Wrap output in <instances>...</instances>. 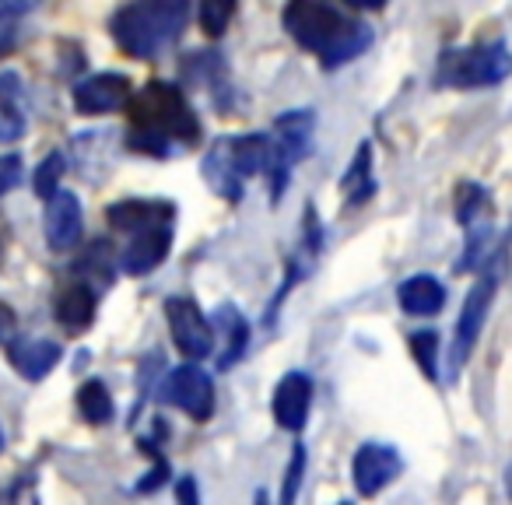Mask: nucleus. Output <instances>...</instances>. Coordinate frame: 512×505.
Instances as JSON below:
<instances>
[{
    "mask_svg": "<svg viewBox=\"0 0 512 505\" xmlns=\"http://www.w3.org/2000/svg\"><path fill=\"white\" fill-rule=\"evenodd\" d=\"M281 22L295 43L316 53L327 67L348 64L372 43V32L365 25L348 22L341 11L327 8L323 0H288Z\"/></svg>",
    "mask_w": 512,
    "mask_h": 505,
    "instance_id": "nucleus-1",
    "label": "nucleus"
},
{
    "mask_svg": "<svg viewBox=\"0 0 512 505\" xmlns=\"http://www.w3.org/2000/svg\"><path fill=\"white\" fill-rule=\"evenodd\" d=\"M190 0H134L113 18V39L127 57L151 60L183 32Z\"/></svg>",
    "mask_w": 512,
    "mask_h": 505,
    "instance_id": "nucleus-2",
    "label": "nucleus"
},
{
    "mask_svg": "<svg viewBox=\"0 0 512 505\" xmlns=\"http://www.w3.org/2000/svg\"><path fill=\"white\" fill-rule=\"evenodd\" d=\"M134 120L137 127L155 130L162 137H176V141H193L200 134V123L193 116L190 102L183 99V92L165 81H151L141 95L134 99Z\"/></svg>",
    "mask_w": 512,
    "mask_h": 505,
    "instance_id": "nucleus-3",
    "label": "nucleus"
},
{
    "mask_svg": "<svg viewBox=\"0 0 512 505\" xmlns=\"http://www.w3.org/2000/svg\"><path fill=\"white\" fill-rule=\"evenodd\" d=\"M512 74V53L505 43H484L474 50L446 53L439 64V85L453 88H481L498 85Z\"/></svg>",
    "mask_w": 512,
    "mask_h": 505,
    "instance_id": "nucleus-4",
    "label": "nucleus"
},
{
    "mask_svg": "<svg viewBox=\"0 0 512 505\" xmlns=\"http://www.w3.org/2000/svg\"><path fill=\"white\" fill-rule=\"evenodd\" d=\"M498 292V278L495 274H481L470 295L463 299V309H460V320H456V334H453V351H449V365H453V376L460 372V365L474 355V344L484 330V320H488V309H491V299Z\"/></svg>",
    "mask_w": 512,
    "mask_h": 505,
    "instance_id": "nucleus-5",
    "label": "nucleus"
},
{
    "mask_svg": "<svg viewBox=\"0 0 512 505\" xmlns=\"http://www.w3.org/2000/svg\"><path fill=\"white\" fill-rule=\"evenodd\" d=\"M313 127L316 116L309 109H295L278 120V141H274V193L288 183V165L299 162L313 148Z\"/></svg>",
    "mask_w": 512,
    "mask_h": 505,
    "instance_id": "nucleus-6",
    "label": "nucleus"
},
{
    "mask_svg": "<svg viewBox=\"0 0 512 505\" xmlns=\"http://www.w3.org/2000/svg\"><path fill=\"white\" fill-rule=\"evenodd\" d=\"M165 316H169V330L176 348L190 362H204L214 351V334H211V323L200 316V309L190 299H169L165 302Z\"/></svg>",
    "mask_w": 512,
    "mask_h": 505,
    "instance_id": "nucleus-7",
    "label": "nucleus"
},
{
    "mask_svg": "<svg viewBox=\"0 0 512 505\" xmlns=\"http://www.w3.org/2000/svg\"><path fill=\"white\" fill-rule=\"evenodd\" d=\"M165 400L179 407L183 414L197 421H207L214 414V383L200 365H179L169 379H165Z\"/></svg>",
    "mask_w": 512,
    "mask_h": 505,
    "instance_id": "nucleus-8",
    "label": "nucleus"
},
{
    "mask_svg": "<svg viewBox=\"0 0 512 505\" xmlns=\"http://www.w3.org/2000/svg\"><path fill=\"white\" fill-rule=\"evenodd\" d=\"M400 467H404V460H400V453L393 446H386V442H365L355 453V463H351L358 495H379L400 474Z\"/></svg>",
    "mask_w": 512,
    "mask_h": 505,
    "instance_id": "nucleus-9",
    "label": "nucleus"
},
{
    "mask_svg": "<svg viewBox=\"0 0 512 505\" xmlns=\"http://www.w3.org/2000/svg\"><path fill=\"white\" fill-rule=\"evenodd\" d=\"M130 102V78L127 74H95L74 85V106L85 116L116 113Z\"/></svg>",
    "mask_w": 512,
    "mask_h": 505,
    "instance_id": "nucleus-10",
    "label": "nucleus"
},
{
    "mask_svg": "<svg viewBox=\"0 0 512 505\" xmlns=\"http://www.w3.org/2000/svg\"><path fill=\"white\" fill-rule=\"evenodd\" d=\"M309 407H313V379L302 376V372H288L285 379L274 390V418L288 432H302L309 418Z\"/></svg>",
    "mask_w": 512,
    "mask_h": 505,
    "instance_id": "nucleus-11",
    "label": "nucleus"
},
{
    "mask_svg": "<svg viewBox=\"0 0 512 505\" xmlns=\"http://www.w3.org/2000/svg\"><path fill=\"white\" fill-rule=\"evenodd\" d=\"M81 204L74 193L57 190L46 204V242H50L57 253L74 249L81 242Z\"/></svg>",
    "mask_w": 512,
    "mask_h": 505,
    "instance_id": "nucleus-12",
    "label": "nucleus"
},
{
    "mask_svg": "<svg viewBox=\"0 0 512 505\" xmlns=\"http://www.w3.org/2000/svg\"><path fill=\"white\" fill-rule=\"evenodd\" d=\"M106 218H109V225H113V228L134 235V232H144V228L172 225V218H176V207H172L169 200H123V204L109 207Z\"/></svg>",
    "mask_w": 512,
    "mask_h": 505,
    "instance_id": "nucleus-13",
    "label": "nucleus"
},
{
    "mask_svg": "<svg viewBox=\"0 0 512 505\" xmlns=\"http://www.w3.org/2000/svg\"><path fill=\"white\" fill-rule=\"evenodd\" d=\"M60 344L57 341H46V337H18V341H8V358L11 365L18 369V376L32 379H46L53 372V365L60 362Z\"/></svg>",
    "mask_w": 512,
    "mask_h": 505,
    "instance_id": "nucleus-14",
    "label": "nucleus"
},
{
    "mask_svg": "<svg viewBox=\"0 0 512 505\" xmlns=\"http://www.w3.org/2000/svg\"><path fill=\"white\" fill-rule=\"evenodd\" d=\"M169 242H172V225L134 232V235H130V246L123 249V257H120L123 271H127V274L155 271V267L165 260V253H169Z\"/></svg>",
    "mask_w": 512,
    "mask_h": 505,
    "instance_id": "nucleus-15",
    "label": "nucleus"
},
{
    "mask_svg": "<svg viewBox=\"0 0 512 505\" xmlns=\"http://www.w3.org/2000/svg\"><path fill=\"white\" fill-rule=\"evenodd\" d=\"M225 148L228 165L235 169V176H256V172H271L274 169V141L264 134H246L235 137V141L221 144Z\"/></svg>",
    "mask_w": 512,
    "mask_h": 505,
    "instance_id": "nucleus-16",
    "label": "nucleus"
},
{
    "mask_svg": "<svg viewBox=\"0 0 512 505\" xmlns=\"http://www.w3.org/2000/svg\"><path fill=\"white\" fill-rule=\"evenodd\" d=\"M397 299L407 316H435L446 306V288H442V281L432 278V274H414V278H407L404 285H400Z\"/></svg>",
    "mask_w": 512,
    "mask_h": 505,
    "instance_id": "nucleus-17",
    "label": "nucleus"
},
{
    "mask_svg": "<svg viewBox=\"0 0 512 505\" xmlns=\"http://www.w3.org/2000/svg\"><path fill=\"white\" fill-rule=\"evenodd\" d=\"M57 323L60 327H67L71 334H78V330H85L88 323L95 320V295L88 285H67L64 292L57 295Z\"/></svg>",
    "mask_w": 512,
    "mask_h": 505,
    "instance_id": "nucleus-18",
    "label": "nucleus"
},
{
    "mask_svg": "<svg viewBox=\"0 0 512 505\" xmlns=\"http://www.w3.org/2000/svg\"><path fill=\"white\" fill-rule=\"evenodd\" d=\"M372 144H362L355 155V162H351L348 176L341 179V190L348 193L351 204H365V200L372 197Z\"/></svg>",
    "mask_w": 512,
    "mask_h": 505,
    "instance_id": "nucleus-19",
    "label": "nucleus"
},
{
    "mask_svg": "<svg viewBox=\"0 0 512 505\" xmlns=\"http://www.w3.org/2000/svg\"><path fill=\"white\" fill-rule=\"evenodd\" d=\"M78 407L92 425H106V421H113V397H109V390H106L102 379H88V383L81 386Z\"/></svg>",
    "mask_w": 512,
    "mask_h": 505,
    "instance_id": "nucleus-20",
    "label": "nucleus"
},
{
    "mask_svg": "<svg viewBox=\"0 0 512 505\" xmlns=\"http://www.w3.org/2000/svg\"><path fill=\"white\" fill-rule=\"evenodd\" d=\"M218 327L228 334V341H232V348L221 355V369H228V365L239 358V351H242V344H246V337H249V327H246V320L239 316V309L235 306H221L218 309Z\"/></svg>",
    "mask_w": 512,
    "mask_h": 505,
    "instance_id": "nucleus-21",
    "label": "nucleus"
},
{
    "mask_svg": "<svg viewBox=\"0 0 512 505\" xmlns=\"http://www.w3.org/2000/svg\"><path fill=\"white\" fill-rule=\"evenodd\" d=\"M235 15V0H200V29L207 36H221Z\"/></svg>",
    "mask_w": 512,
    "mask_h": 505,
    "instance_id": "nucleus-22",
    "label": "nucleus"
},
{
    "mask_svg": "<svg viewBox=\"0 0 512 505\" xmlns=\"http://www.w3.org/2000/svg\"><path fill=\"white\" fill-rule=\"evenodd\" d=\"M60 176H64V155L60 151H53V155H46L43 162H39L36 169V193L43 200H50L53 193L60 190Z\"/></svg>",
    "mask_w": 512,
    "mask_h": 505,
    "instance_id": "nucleus-23",
    "label": "nucleus"
},
{
    "mask_svg": "<svg viewBox=\"0 0 512 505\" xmlns=\"http://www.w3.org/2000/svg\"><path fill=\"white\" fill-rule=\"evenodd\" d=\"M411 351H414V358H418L421 369H425V376L435 379V351H439V334H435V330L411 334Z\"/></svg>",
    "mask_w": 512,
    "mask_h": 505,
    "instance_id": "nucleus-24",
    "label": "nucleus"
},
{
    "mask_svg": "<svg viewBox=\"0 0 512 505\" xmlns=\"http://www.w3.org/2000/svg\"><path fill=\"white\" fill-rule=\"evenodd\" d=\"M25 130V120L18 113L15 99H0V141H18Z\"/></svg>",
    "mask_w": 512,
    "mask_h": 505,
    "instance_id": "nucleus-25",
    "label": "nucleus"
},
{
    "mask_svg": "<svg viewBox=\"0 0 512 505\" xmlns=\"http://www.w3.org/2000/svg\"><path fill=\"white\" fill-rule=\"evenodd\" d=\"M302 470H306V449L295 446V456H292V467H288V484H285V502H295V495H299V481H302Z\"/></svg>",
    "mask_w": 512,
    "mask_h": 505,
    "instance_id": "nucleus-26",
    "label": "nucleus"
},
{
    "mask_svg": "<svg viewBox=\"0 0 512 505\" xmlns=\"http://www.w3.org/2000/svg\"><path fill=\"white\" fill-rule=\"evenodd\" d=\"M18 179H22V158H18V155L0 158V193L15 190Z\"/></svg>",
    "mask_w": 512,
    "mask_h": 505,
    "instance_id": "nucleus-27",
    "label": "nucleus"
},
{
    "mask_svg": "<svg viewBox=\"0 0 512 505\" xmlns=\"http://www.w3.org/2000/svg\"><path fill=\"white\" fill-rule=\"evenodd\" d=\"M15 46V18L0 15V53H8Z\"/></svg>",
    "mask_w": 512,
    "mask_h": 505,
    "instance_id": "nucleus-28",
    "label": "nucleus"
},
{
    "mask_svg": "<svg viewBox=\"0 0 512 505\" xmlns=\"http://www.w3.org/2000/svg\"><path fill=\"white\" fill-rule=\"evenodd\" d=\"M32 8H36V0H0V15H11V18L25 15Z\"/></svg>",
    "mask_w": 512,
    "mask_h": 505,
    "instance_id": "nucleus-29",
    "label": "nucleus"
},
{
    "mask_svg": "<svg viewBox=\"0 0 512 505\" xmlns=\"http://www.w3.org/2000/svg\"><path fill=\"white\" fill-rule=\"evenodd\" d=\"M11 330H15V316H11L8 306H0V341H8Z\"/></svg>",
    "mask_w": 512,
    "mask_h": 505,
    "instance_id": "nucleus-30",
    "label": "nucleus"
},
{
    "mask_svg": "<svg viewBox=\"0 0 512 505\" xmlns=\"http://www.w3.org/2000/svg\"><path fill=\"white\" fill-rule=\"evenodd\" d=\"M351 8H362V11H379L386 4V0H348Z\"/></svg>",
    "mask_w": 512,
    "mask_h": 505,
    "instance_id": "nucleus-31",
    "label": "nucleus"
},
{
    "mask_svg": "<svg viewBox=\"0 0 512 505\" xmlns=\"http://www.w3.org/2000/svg\"><path fill=\"white\" fill-rule=\"evenodd\" d=\"M179 498H183V502H193V484L190 481H183V488H179Z\"/></svg>",
    "mask_w": 512,
    "mask_h": 505,
    "instance_id": "nucleus-32",
    "label": "nucleus"
},
{
    "mask_svg": "<svg viewBox=\"0 0 512 505\" xmlns=\"http://www.w3.org/2000/svg\"><path fill=\"white\" fill-rule=\"evenodd\" d=\"M505 491H509V498H512V463L505 467Z\"/></svg>",
    "mask_w": 512,
    "mask_h": 505,
    "instance_id": "nucleus-33",
    "label": "nucleus"
},
{
    "mask_svg": "<svg viewBox=\"0 0 512 505\" xmlns=\"http://www.w3.org/2000/svg\"><path fill=\"white\" fill-rule=\"evenodd\" d=\"M0 449H4V432H0Z\"/></svg>",
    "mask_w": 512,
    "mask_h": 505,
    "instance_id": "nucleus-34",
    "label": "nucleus"
}]
</instances>
